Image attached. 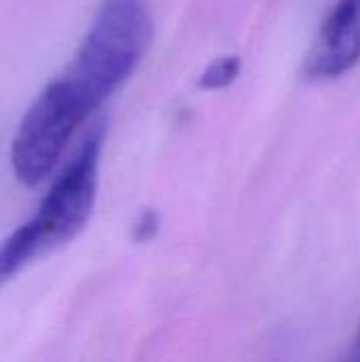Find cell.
Segmentation results:
<instances>
[{"label":"cell","mask_w":360,"mask_h":362,"mask_svg":"<svg viewBox=\"0 0 360 362\" xmlns=\"http://www.w3.org/2000/svg\"><path fill=\"white\" fill-rule=\"evenodd\" d=\"M104 127H95L55 178L36 214L0 244V291L38 257L72 242L89 223L98 195Z\"/></svg>","instance_id":"6da1fadb"},{"label":"cell","mask_w":360,"mask_h":362,"mask_svg":"<svg viewBox=\"0 0 360 362\" xmlns=\"http://www.w3.org/2000/svg\"><path fill=\"white\" fill-rule=\"evenodd\" d=\"M153 40V21L142 0H102L66 76L91 112L138 68Z\"/></svg>","instance_id":"7a4b0ae2"},{"label":"cell","mask_w":360,"mask_h":362,"mask_svg":"<svg viewBox=\"0 0 360 362\" xmlns=\"http://www.w3.org/2000/svg\"><path fill=\"white\" fill-rule=\"evenodd\" d=\"M89 115L91 108L68 76L51 81L30 104L15 132L11 144L15 178L23 187L40 185Z\"/></svg>","instance_id":"3957f363"},{"label":"cell","mask_w":360,"mask_h":362,"mask_svg":"<svg viewBox=\"0 0 360 362\" xmlns=\"http://www.w3.org/2000/svg\"><path fill=\"white\" fill-rule=\"evenodd\" d=\"M360 62V0H337L325 17L308 53L306 74L327 81L350 72Z\"/></svg>","instance_id":"277c9868"},{"label":"cell","mask_w":360,"mask_h":362,"mask_svg":"<svg viewBox=\"0 0 360 362\" xmlns=\"http://www.w3.org/2000/svg\"><path fill=\"white\" fill-rule=\"evenodd\" d=\"M242 62L240 57L231 55V57H219L214 59L202 74L199 78V87L204 89H223L227 85H231L236 81V76L240 74Z\"/></svg>","instance_id":"5b68a950"},{"label":"cell","mask_w":360,"mask_h":362,"mask_svg":"<svg viewBox=\"0 0 360 362\" xmlns=\"http://www.w3.org/2000/svg\"><path fill=\"white\" fill-rule=\"evenodd\" d=\"M356 348H359V354H360V337H359V346H356Z\"/></svg>","instance_id":"8992f818"}]
</instances>
